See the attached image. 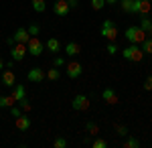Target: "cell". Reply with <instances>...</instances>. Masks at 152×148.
Returning a JSON list of instances; mask_svg holds the SVG:
<instances>
[{"label": "cell", "mask_w": 152, "mask_h": 148, "mask_svg": "<svg viewBox=\"0 0 152 148\" xmlns=\"http://www.w3.org/2000/svg\"><path fill=\"white\" fill-rule=\"evenodd\" d=\"M53 146H55V148H65V146H67V140L59 136V138H55V140H53Z\"/></svg>", "instance_id": "obj_28"}, {"label": "cell", "mask_w": 152, "mask_h": 148, "mask_svg": "<svg viewBox=\"0 0 152 148\" xmlns=\"http://www.w3.org/2000/svg\"><path fill=\"white\" fill-rule=\"evenodd\" d=\"M120 6H122L124 12H130V8H132V0H120Z\"/></svg>", "instance_id": "obj_31"}, {"label": "cell", "mask_w": 152, "mask_h": 148, "mask_svg": "<svg viewBox=\"0 0 152 148\" xmlns=\"http://www.w3.org/2000/svg\"><path fill=\"white\" fill-rule=\"evenodd\" d=\"M2 69H4V61L0 59V71H2Z\"/></svg>", "instance_id": "obj_40"}, {"label": "cell", "mask_w": 152, "mask_h": 148, "mask_svg": "<svg viewBox=\"0 0 152 148\" xmlns=\"http://www.w3.org/2000/svg\"><path fill=\"white\" fill-rule=\"evenodd\" d=\"M45 77H49V81H57L59 77H61V71H59V67H51L45 73Z\"/></svg>", "instance_id": "obj_18"}, {"label": "cell", "mask_w": 152, "mask_h": 148, "mask_svg": "<svg viewBox=\"0 0 152 148\" xmlns=\"http://www.w3.org/2000/svg\"><path fill=\"white\" fill-rule=\"evenodd\" d=\"M14 120H16V122H14V124H16V130H20V132H26V130L31 128V118H28V116L20 114L18 118H14Z\"/></svg>", "instance_id": "obj_12"}, {"label": "cell", "mask_w": 152, "mask_h": 148, "mask_svg": "<svg viewBox=\"0 0 152 148\" xmlns=\"http://www.w3.org/2000/svg\"><path fill=\"white\" fill-rule=\"evenodd\" d=\"M45 8H47L45 0H33V10L35 12H45Z\"/></svg>", "instance_id": "obj_21"}, {"label": "cell", "mask_w": 152, "mask_h": 148, "mask_svg": "<svg viewBox=\"0 0 152 148\" xmlns=\"http://www.w3.org/2000/svg\"><path fill=\"white\" fill-rule=\"evenodd\" d=\"M107 53H110V55H116L118 53V45L116 43H110V45H107Z\"/></svg>", "instance_id": "obj_35"}, {"label": "cell", "mask_w": 152, "mask_h": 148, "mask_svg": "<svg viewBox=\"0 0 152 148\" xmlns=\"http://www.w3.org/2000/svg\"><path fill=\"white\" fill-rule=\"evenodd\" d=\"M85 130L91 134V136H97V132H99V126L95 124V122H87V126H85Z\"/></svg>", "instance_id": "obj_24"}, {"label": "cell", "mask_w": 152, "mask_h": 148, "mask_svg": "<svg viewBox=\"0 0 152 148\" xmlns=\"http://www.w3.org/2000/svg\"><path fill=\"white\" fill-rule=\"evenodd\" d=\"M140 12H142V0H132L130 14H140Z\"/></svg>", "instance_id": "obj_23"}, {"label": "cell", "mask_w": 152, "mask_h": 148, "mask_svg": "<svg viewBox=\"0 0 152 148\" xmlns=\"http://www.w3.org/2000/svg\"><path fill=\"white\" fill-rule=\"evenodd\" d=\"M102 100H104L105 103H110V106H116V103H118V93L114 89L107 87V89L102 91Z\"/></svg>", "instance_id": "obj_13"}, {"label": "cell", "mask_w": 152, "mask_h": 148, "mask_svg": "<svg viewBox=\"0 0 152 148\" xmlns=\"http://www.w3.org/2000/svg\"><path fill=\"white\" fill-rule=\"evenodd\" d=\"M63 63H65V59H63V57H55V67H61Z\"/></svg>", "instance_id": "obj_36"}, {"label": "cell", "mask_w": 152, "mask_h": 148, "mask_svg": "<svg viewBox=\"0 0 152 148\" xmlns=\"http://www.w3.org/2000/svg\"><path fill=\"white\" fill-rule=\"evenodd\" d=\"M148 2H150V0H148Z\"/></svg>", "instance_id": "obj_42"}, {"label": "cell", "mask_w": 152, "mask_h": 148, "mask_svg": "<svg viewBox=\"0 0 152 148\" xmlns=\"http://www.w3.org/2000/svg\"><path fill=\"white\" fill-rule=\"evenodd\" d=\"M12 39L16 41V43H28V39H31V34H28V31L26 29H16L14 31V34H12Z\"/></svg>", "instance_id": "obj_14"}, {"label": "cell", "mask_w": 152, "mask_h": 148, "mask_svg": "<svg viewBox=\"0 0 152 148\" xmlns=\"http://www.w3.org/2000/svg\"><path fill=\"white\" fill-rule=\"evenodd\" d=\"M102 37L107 39V41H116L118 39V29H116V24L112 23L110 18L104 21V24H102Z\"/></svg>", "instance_id": "obj_4"}, {"label": "cell", "mask_w": 152, "mask_h": 148, "mask_svg": "<svg viewBox=\"0 0 152 148\" xmlns=\"http://www.w3.org/2000/svg\"><path fill=\"white\" fill-rule=\"evenodd\" d=\"M124 34L130 45H142V41H146V31L142 26H128Z\"/></svg>", "instance_id": "obj_1"}, {"label": "cell", "mask_w": 152, "mask_h": 148, "mask_svg": "<svg viewBox=\"0 0 152 148\" xmlns=\"http://www.w3.org/2000/svg\"><path fill=\"white\" fill-rule=\"evenodd\" d=\"M53 12H55L57 16H67L71 12V6L67 4V0H55V2H53Z\"/></svg>", "instance_id": "obj_8"}, {"label": "cell", "mask_w": 152, "mask_h": 148, "mask_svg": "<svg viewBox=\"0 0 152 148\" xmlns=\"http://www.w3.org/2000/svg\"><path fill=\"white\" fill-rule=\"evenodd\" d=\"M79 53H81V45H79V43L69 41V43L65 45V55H67V57H77Z\"/></svg>", "instance_id": "obj_11"}, {"label": "cell", "mask_w": 152, "mask_h": 148, "mask_svg": "<svg viewBox=\"0 0 152 148\" xmlns=\"http://www.w3.org/2000/svg\"><path fill=\"white\" fill-rule=\"evenodd\" d=\"M14 103H16V100H14L12 93L10 95H0V108H8V110H10Z\"/></svg>", "instance_id": "obj_17"}, {"label": "cell", "mask_w": 152, "mask_h": 148, "mask_svg": "<svg viewBox=\"0 0 152 148\" xmlns=\"http://www.w3.org/2000/svg\"><path fill=\"white\" fill-rule=\"evenodd\" d=\"M65 73H67V77H69V79H77V77L83 73L81 63H79V61H69V63H67V71H65Z\"/></svg>", "instance_id": "obj_7"}, {"label": "cell", "mask_w": 152, "mask_h": 148, "mask_svg": "<svg viewBox=\"0 0 152 148\" xmlns=\"http://www.w3.org/2000/svg\"><path fill=\"white\" fill-rule=\"evenodd\" d=\"M16 103L20 106V110H23V112H31V110H33V106H31V102H28L26 97H23V100H18Z\"/></svg>", "instance_id": "obj_25"}, {"label": "cell", "mask_w": 152, "mask_h": 148, "mask_svg": "<svg viewBox=\"0 0 152 148\" xmlns=\"http://www.w3.org/2000/svg\"><path fill=\"white\" fill-rule=\"evenodd\" d=\"M146 33H148V34H150V39H152V29H150V31H146Z\"/></svg>", "instance_id": "obj_41"}, {"label": "cell", "mask_w": 152, "mask_h": 148, "mask_svg": "<svg viewBox=\"0 0 152 148\" xmlns=\"http://www.w3.org/2000/svg\"><path fill=\"white\" fill-rule=\"evenodd\" d=\"M150 12V2L148 0H142V12L140 14H148Z\"/></svg>", "instance_id": "obj_32"}, {"label": "cell", "mask_w": 152, "mask_h": 148, "mask_svg": "<svg viewBox=\"0 0 152 148\" xmlns=\"http://www.w3.org/2000/svg\"><path fill=\"white\" fill-rule=\"evenodd\" d=\"M124 146H126V148H140V146H142V142L138 140V138L128 136V138H126V142H124Z\"/></svg>", "instance_id": "obj_19"}, {"label": "cell", "mask_w": 152, "mask_h": 148, "mask_svg": "<svg viewBox=\"0 0 152 148\" xmlns=\"http://www.w3.org/2000/svg\"><path fill=\"white\" fill-rule=\"evenodd\" d=\"M91 146L94 148H107V140H104V138H95L94 142H91Z\"/></svg>", "instance_id": "obj_26"}, {"label": "cell", "mask_w": 152, "mask_h": 148, "mask_svg": "<svg viewBox=\"0 0 152 148\" xmlns=\"http://www.w3.org/2000/svg\"><path fill=\"white\" fill-rule=\"evenodd\" d=\"M26 53H28V49H26V43H14V45L10 47L12 61H23Z\"/></svg>", "instance_id": "obj_6"}, {"label": "cell", "mask_w": 152, "mask_h": 148, "mask_svg": "<svg viewBox=\"0 0 152 148\" xmlns=\"http://www.w3.org/2000/svg\"><path fill=\"white\" fill-rule=\"evenodd\" d=\"M144 89H146V91L152 89V75H148V77L144 79Z\"/></svg>", "instance_id": "obj_34"}, {"label": "cell", "mask_w": 152, "mask_h": 148, "mask_svg": "<svg viewBox=\"0 0 152 148\" xmlns=\"http://www.w3.org/2000/svg\"><path fill=\"white\" fill-rule=\"evenodd\" d=\"M12 95H14V100H16V102H18V100H23V97H26V89H24V85L16 83V85L12 87Z\"/></svg>", "instance_id": "obj_16"}, {"label": "cell", "mask_w": 152, "mask_h": 148, "mask_svg": "<svg viewBox=\"0 0 152 148\" xmlns=\"http://www.w3.org/2000/svg\"><path fill=\"white\" fill-rule=\"evenodd\" d=\"M105 6V0H91V8L94 10H102Z\"/></svg>", "instance_id": "obj_29"}, {"label": "cell", "mask_w": 152, "mask_h": 148, "mask_svg": "<svg viewBox=\"0 0 152 148\" xmlns=\"http://www.w3.org/2000/svg\"><path fill=\"white\" fill-rule=\"evenodd\" d=\"M67 4H69L71 8H75V6H77V0H67Z\"/></svg>", "instance_id": "obj_38"}, {"label": "cell", "mask_w": 152, "mask_h": 148, "mask_svg": "<svg viewBox=\"0 0 152 148\" xmlns=\"http://www.w3.org/2000/svg\"><path fill=\"white\" fill-rule=\"evenodd\" d=\"M10 114H12V118H18V116L23 114V110H20V106H18V103H14V106L10 108Z\"/></svg>", "instance_id": "obj_30"}, {"label": "cell", "mask_w": 152, "mask_h": 148, "mask_svg": "<svg viewBox=\"0 0 152 148\" xmlns=\"http://www.w3.org/2000/svg\"><path fill=\"white\" fill-rule=\"evenodd\" d=\"M45 49H47L49 53H53V55H57L59 51H61V43H59V39H49L47 41V45H45Z\"/></svg>", "instance_id": "obj_15"}, {"label": "cell", "mask_w": 152, "mask_h": 148, "mask_svg": "<svg viewBox=\"0 0 152 148\" xmlns=\"http://www.w3.org/2000/svg\"><path fill=\"white\" fill-rule=\"evenodd\" d=\"M120 0H105V4H118Z\"/></svg>", "instance_id": "obj_39"}, {"label": "cell", "mask_w": 152, "mask_h": 148, "mask_svg": "<svg viewBox=\"0 0 152 148\" xmlns=\"http://www.w3.org/2000/svg\"><path fill=\"white\" fill-rule=\"evenodd\" d=\"M14 43H16V41H14L12 37H8V39H6V45H8V47H12V45H14Z\"/></svg>", "instance_id": "obj_37"}, {"label": "cell", "mask_w": 152, "mask_h": 148, "mask_svg": "<svg viewBox=\"0 0 152 148\" xmlns=\"http://www.w3.org/2000/svg\"><path fill=\"white\" fill-rule=\"evenodd\" d=\"M122 57L126 61H132V63H140L144 59V51H142L140 45H128L124 51H122Z\"/></svg>", "instance_id": "obj_2"}, {"label": "cell", "mask_w": 152, "mask_h": 148, "mask_svg": "<svg viewBox=\"0 0 152 148\" xmlns=\"http://www.w3.org/2000/svg\"><path fill=\"white\" fill-rule=\"evenodd\" d=\"M140 26L144 29V31H150V29H152V18L148 16V14H142V18H140Z\"/></svg>", "instance_id": "obj_20"}, {"label": "cell", "mask_w": 152, "mask_h": 148, "mask_svg": "<svg viewBox=\"0 0 152 148\" xmlns=\"http://www.w3.org/2000/svg\"><path fill=\"white\" fill-rule=\"evenodd\" d=\"M116 132L120 136H128V128L126 126H116Z\"/></svg>", "instance_id": "obj_33"}, {"label": "cell", "mask_w": 152, "mask_h": 148, "mask_svg": "<svg viewBox=\"0 0 152 148\" xmlns=\"http://www.w3.org/2000/svg\"><path fill=\"white\" fill-rule=\"evenodd\" d=\"M26 31H28V34H31V37H39V33H41V29H39L35 23L28 24V26H26Z\"/></svg>", "instance_id": "obj_27"}, {"label": "cell", "mask_w": 152, "mask_h": 148, "mask_svg": "<svg viewBox=\"0 0 152 148\" xmlns=\"http://www.w3.org/2000/svg\"><path fill=\"white\" fill-rule=\"evenodd\" d=\"M26 49H28V53L33 57H39L45 51V45H43V41H39V37H31L28 43H26Z\"/></svg>", "instance_id": "obj_5"}, {"label": "cell", "mask_w": 152, "mask_h": 148, "mask_svg": "<svg viewBox=\"0 0 152 148\" xmlns=\"http://www.w3.org/2000/svg\"><path fill=\"white\" fill-rule=\"evenodd\" d=\"M0 81H2V85H4V87H14V85H16V73H14L12 69H4Z\"/></svg>", "instance_id": "obj_9"}, {"label": "cell", "mask_w": 152, "mask_h": 148, "mask_svg": "<svg viewBox=\"0 0 152 148\" xmlns=\"http://www.w3.org/2000/svg\"><path fill=\"white\" fill-rule=\"evenodd\" d=\"M26 79L31 81V83H41V81L45 79V71L41 67H33L28 73H26Z\"/></svg>", "instance_id": "obj_10"}, {"label": "cell", "mask_w": 152, "mask_h": 148, "mask_svg": "<svg viewBox=\"0 0 152 148\" xmlns=\"http://www.w3.org/2000/svg\"><path fill=\"white\" fill-rule=\"evenodd\" d=\"M71 108H73L75 112H87V110H89V97L83 95V93H77V95L73 97V102H71Z\"/></svg>", "instance_id": "obj_3"}, {"label": "cell", "mask_w": 152, "mask_h": 148, "mask_svg": "<svg viewBox=\"0 0 152 148\" xmlns=\"http://www.w3.org/2000/svg\"><path fill=\"white\" fill-rule=\"evenodd\" d=\"M142 51H144V55H152V39L146 37V41H142Z\"/></svg>", "instance_id": "obj_22"}]
</instances>
